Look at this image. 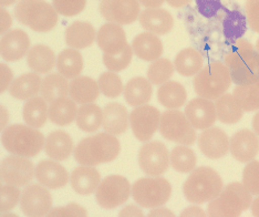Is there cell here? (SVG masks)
Listing matches in <instances>:
<instances>
[{
    "label": "cell",
    "mask_w": 259,
    "mask_h": 217,
    "mask_svg": "<svg viewBox=\"0 0 259 217\" xmlns=\"http://www.w3.org/2000/svg\"><path fill=\"white\" fill-rule=\"evenodd\" d=\"M172 195V185L163 178H144L132 186L134 201L145 208H154L166 204Z\"/></svg>",
    "instance_id": "ba28073f"
},
{
    "label": "cell",
    "mask_w": 259,
    "mask_h": 217,
    "mask_svg": "<svg viewBox=\"0 0 259 217\" xmlns=\"http://www.w3.org/2000/svg\"><path fill=\"white\" fill-rule=\"evenodd\" d=\"M0 17H2V22H0V32L3 34L8 30V29L11 27V25H13V18H11V16L3 7L0 9Z\"/></svg>",
    "instance_id": "db71d44e"
},
{
    "label": "cell",
    "mask_w": 259,
    "mask_h": 217,
    "mask_svg": "<svg viewBox=\"0 0 259 217\" xmlns=\"http://www.w3.org/2000/svg\"><path fill=\"white\" fill-rule=\"evenodd\" d=\"M226 17L223 20V33L228 41L235 42L243 38L247 30L246 17L239 10H226Z\"/></svg>",
    "instance_id": "ab89813d"
},
{
    "label": "cell",
    "mask_w": 259,
    "mask_h": 217,
    "mask_svg": "<svg viewBox=\"0 0 259 217\" xmlns=\"http://www.w3.org/2000/svg\"><path fill=\"white\" fill-rule=\"evenodd\" d=\"M161 123V113L152 105H141L130 114V124L134 137L141 142H148L157 131Z\"/></svg>",
    "instance_id": "7c38bea8"
},
{
    "label": "cell",
    "mask_w": 259,
    "mask_h": 217,
    "mask_svg": "<svg viewBox=\"0 0 259 217\" xmlns=\"http://www.w3.org/2000/svg\"><path fill=\"white\" fill-rule=\"evenodd\" d=\"M252 203L251 194L244 184L238 182L228 184L221 194L208 204L211 217H237Z\"/></svg>",
    "instance_id": "8992f818"
},
{
    "label": "cell",
    "mask_w": 259,
    "mask_h": 217,
    "mask_svg": "<svg viewBox=\"0 0 259 217\" xmlns=\"http://www.w3.org/2000/svg\"><path fill=\"white\" fill-rule=\"evenodd\" d=\"M185 115L197 130H205L213 126L217 119L215 104L205 98H197L188 102L185 108Z\"/></svg>",
    "instance_id": "2e32d148"
},
{
    "label": "cell",
    "mask_w": 259,
    "mask_h": 217,
    "mask_svg": "<svg viewBox=\"0 0 259 217\" xmlns=\"http://www.w3.org/2000/svg\"><path fill=\"white\" fill-rule=\"evenodd\" d=\"M182 216H205V213L202 208L190 207L186 208L184 212L182 213Z\"/></svg>",
    "instance_id": "9f6ffc18"
},
{
    "label": "cell",
    "mask_w": 259,
    "mask_h": 217,
    "mask_svg": "<svg viewBox=\"0 0 259 217\" xmlns=\"http://www.w3.org/2000/svg\"><path fill=\"white\" fill-rule=\"evenodd\" d=\"M245 10L250 28L259 33V0H247Z\"/></svg>",
    "instance_id": "f907efd6"
},
{
    "label": "cell",
    "mask_w": 259,
    "mask_h": 217,
    "mask_svg": "<svg viewBox=\"0 0 259 217\" xmlns=\"http://www.w3.org/2000/svg\"><path fill=\"white\" fill-rule=\"evenodd\" d=\"M164 213H168L172 216H174V214L170 212V210L168 209H165V208H162V209H154L152 210V212L149 214V216H157V215H167V214H164Z\"/></svg>",
    "instance_id": "94428289"
},
{
    "label": "cell",
    "mask_w": 259,
    "mask_h": 217,
    "mask_svg": "<svg viewBox=\"0 0 259 217\" xmlns=\"http://www.w3.org/2000/svg\"><path fill=\"white\" fill-rule=\"evenodd\" d=\"M16 0H0V5H2V7H7V6L13 5Z\"/></svg>",
    "instance_id": "e7e4bbea"
},
{
    "label": "cell",
    "mask_w": 259,
    "mask_h": 217,
    "mask_svg": "<svg viewBox=\"0 0 259 217\" xmlns=\"http://www.w3.org/2000/svg\"><path fill=\"white\" fill-rule=\"evenodd\" d=\"M160 133L173 142L192 145L196 141V132L186 115L178 110H169L161 116Z\"/></svg>",
    "instance_id": "9c48e42d"
},
{
    "label": "cell",
    "mask_w": 259,
    "mask_h": 217,
    "mask_svg": "<svg viewBox=\"0 0 259 217\" xmlns=\"http://www.w3.org/2000/svg\"><path fill=\"white\" fill-rule=\"evenodd\" d=\"M97 42L104 54H117L127 46L125 32L120 25L116 23H105L99 29Z\"/></svg>",
    "instance_id": "44dd1931"
},
{
    "label": "cell",
    "mask_w": 259,
    "mask_h": 217,
    "mask_svg": "<svg viewBox=\"0 0 259 217\" xmlns=\"http://www.w3.org/2000/svg\"><path fill=\"white\" fill-rule=\"evenodd\" d=\"M20 199V190L15 185H4L0 190V212L13 209Z\"/></svg>",
    "instance_id": "bcb514c9"
},
{
    "label": "cell",
    "mask_w": 259,
    "mask_h": 217,
    "mask_svg": "<svg viewBox=\"0 0 259 217\" xmlns=\"http://www.w3.org/2000/svg\"><path fill=\"white\" fill-rule=\"evenodd\" d=\"M57 69L67 79H74L83 70V58L74 49L63 50L57 59Z\"/></svg>",
    "instance_id": "d590c367"
},
{
    "label": "cell",
    "mask_w": 259,
    "mask_h": 217,
    "mask_svg": "<svg viewBox=\"0 0 259 217\" xmlns=\"http://www.w3.org/2000/svg\"><path fill=\"white\" fill-rule=\"evenodd\" d=\"M96 30L89 22L74 21L66 31V42L73 49H84L93 44Z\"/></svg>",
    "instance_id": "83f0119b"
},
{
    "label": "cell",
    "mask_w": 259,
    "mask_h": 217,
    "mask_svg": "<svg viewBox=\"0 0 259 217\" xmlns=\"http://www.w3.org/2000/svg\"><path fill=\"white\" fill-rule=\"evenodd\" d=\"M146 8H158L163 5L164 0H139Z\"/></svg>",
    "instance_id": "6f0895ef"
},
{
    "label": "cell",
    "mask_w": 259,
    "mask_h": 217,
    "mask_svg": "<svg viewBox=\"0 0 259 217\" xmlns=\"http://www.w3.org/2000/svg\"><path fill=\"white\" fill-rule=\"evenodd\" d=\"M99 8L105 20L116 25L132 23L140 14L138 0H102Z\"/></svg>",
    "instance_id": "9a60e30c"
},
{
    "label": "cell",
    "mask_w": 259,
    "mask_h": 217,
    "mask_svg": "<svg viewBox=\"0 0 259 217\" xmlns=\"http://www.w3.org/2000/svg\"><path fill=\"white\" fill-rule=\"evenodd\" d=\"M243 184L251 195H259V162L251 161L246 165L243 174Z\"/></svg>",
    "instance_id": "7dc6e473"
},
{
    "label": "cell",
    "mask_w": 259,
    "mask_h": 217,
    "mask_svg": "<svg viewBox=\"0 0 259 217\" xmlns=\"http://www.w3.org/2000/svg\"><path fill=\"white\" fill-rule=\"evenodd\" d=\"M151 82L142 77L130 80L124 88V99L132 107H141L148 103L152 98Z\"/></svg>",
    "instance_id": "f546056e"
},
{
    "label": "cell",
    "mask_w": 259,
    "mask_h": 217,
    "mask_svg": "<svg viewBox=\"0 0 259 217\" xmlns=\"http://www.w3.org/2000/svg\"><path fill=\"white\" fill-rule=\"evenodd\" d=\"M120 151V141L113 134L99 133L85 138L76 145L74 158L81 165L94 166L114 161Z\"/></svg>",
    "instance_id": "7a4b0ae2"
},
{
    "label": "cell",
    "mask_w": 259,
    "mask_h": 217,
    "mask_svg": "<svg viewBox=\"0 0 259 217\" xmlns=\"http://www.w3.org/2000/svg\"><path fill=\"white\" fill-rule=\"evenodd\" d=\"M194 89L197 96L215 100L225 95L231 86L232 78L225 63L215 61L201 70L194 78Z\"/></svg>",
    "instance_id": "52a82bcc"
},
{
    "label": "cell",
    "mask_w": 259,
    "mask_h": 217,
    "mask_svg": "<svg viewBox=\"0 0 259 217\" xmlns=\"http://www.w3.org/2000/svg\"><path fill=\"white\" fill-rule=\"evenodd\" d=\"M29 48H30V39L20 29L7 32L0 40V54L6 61L20 60L28 54Z\"/></svg>",
    "instance_id": "d6986e66"
},
{
    "label": "cell",
    "mask_w": 259,
    "mask_h": 217,
    "mask_svg": "<svg viewBox=\"0 0 259 217\" xmlns=\"http://www.w3.org/2000/svg\"><path fill=\"white\" fill-rule=\"evenodd\" d=\"M41 79L38 73H25L15 79L9 86V92L13 98L28 100L34 97L41 90Z\"/></svg>",
    "instance_id": "f1b7e54d"
},
{
    "label": "cell",
    "mask_w": 259,
    "mask_h": 217,
    "mask_svg": "<svg viewBox=\"0 0 259 217\" xmlns=\"http://www.w3.org/2000/svg\"><path fill=\"white\" fill-rule=\"evenodd\" d=\"M224 189L223 181L215 169L208 166L195 168L185 181L183 192L185 198L193 204L213 201Z\"/></svg>",
    "instance_id": "3957f363"
},
{
    "label": "cell",
    "mask_w": 259,
    "mask_h": 217,
    "mask_svg": "<svg viewBox=\"0 0 259 217\" xmlns=\"http://www.w3.org/2000/svg\"><path fill=\"white\" fill-rule=\"evenodd\" d=\"M198 146L202 153L208 158L224 157L229 149L227 134L220 127H208L199 136Z\"/></svg>",
    "instance_id": "e0dca14e"
},
{
    "label": "cell",
    "mask_w": 259,
    "mask_h": 217,
    "mask_svg": "<svg viewBox=\"0 0 259 217\" xmlns=\"http://www.w3.org/2000/svg\"><path fill=\"white\" fill-rule=\"evenodd\" d=\"M169 153L160 141L145 143L139 152V163L142 171L150 177H160L169 166Z\"/></svg>",
    "instance_id": "8fae6325"
},
{
    "label": "cell",
    "mask_w": 259,
    "mask_h": 217,
    "mask_svg": "<svg viewBox=\"0 0 259 217\" xmlns=\"http://www.w3.org/2000/svg\"><path fill=\"white\" fill-rule=\"evenodd\" d=\"M99 88L105 97L114 99L117 98L123 90L121 78L115 72H104L99 78Z\"/></svg>",
    "instance_id": "ee69618b"
},
{
    "label": "cell",
    "mask_w": 259,
    "mask_h": 217,
    "mask_svg": "<svg viewBox=\"0 0 259 217\" xmlns=\"http://www.w3.org/2000/svg\"><path fill=\"white\" fill-rule=\"evenodd\" d=\"M158 102L167 109H179L186 101L185 88L179 82L169 81L163 83L157 91Z\"/></svg>",
    "instance_id": "e575fe53"
},
{
    "label": "cell",
    "mask_w": 259,
    "mask_h": 217,
    "mask_svg": "<svg viewBox=\"0 0 259 217\" xmlns=\"http://www.w3.org/2000/svg\"><path fill=\"white\" fill-rule=\"evenodd\" d=\"M34 177L41 185L52 190L62 189L67 185L69 180L67 169L60 164L50 160L41 161L38 164L34 169Z\"/></svg>",
    "instance_id": "ffe728a7"
},
{
    "label": "cell",
    "mask_w": 259,
    "mask_h": 217,
    "mask_svg": "<svg viewBox=\"0 0 259 217\" xmlns=\"http://www.w3.org/2000/svg\"><path fill=\"white\" fill-rule=\"evenodd\" d=\"M132 50L135 56L144 61H155L163 54V44L153 33L143 32L133 39Z\"/></svg>",
    "instance_id": "d4e9b609"
},
{
    "label": "cell",
    "mask_w": 259,
    "mask_h": 217,
    "mask_svg": "<svg viewBox=\"0 0 259 217\" xmlns=\"http://www.w3.org/2000/svg\"><path fill=\"white\" fill-rule=\"evenodd\" d=\"M48 216H87V210L80 205L71 203L64 207H57L51 209Z\"/></svg>",
    "instance_id": "816d5d0a"
},
{
    "label": "cell",
    "mask_w": 259,
    "mask_h": 217,
    "mask_svg": "<svg viewBox=\"0 0 259 217\" xmlns=\"http://www.w3.org/2000/svg\"><path fill=\"white\" fill-rule=\"evenodd\" d=\"M45 151L52 160L66 161L73 152L72 139L64 131L51 132L46 140Z\"/></svg>",
    "instance_id": "484cf974"
},
{
    "label": "cell",
    "mask_w": 259,
    "mask_h": 217,
    "mask_svg": "<svg viewBox=\"0 0 259 217\" xmlns=\"http://www.w3.org/2000/svg\"><path fill=\"white\" fill-rule=\"evenodd\" d=\"M256 48H257V51L259 52V39L257 40V44H256Z\"/></svg>",
    "instance_id": "03108f58"
},
{
    "label": "cell",
    "mask_w": 259,
    "mask_h": 217,
    "mask_svg": "<svg viewBox=\"0 0 259 217\" xmlns=\"http://www.w3.org/2000/svg\"><path fill=\"white\" fill-rule=\"evenodd\" d=\"M166 2L170 6V7L181 8V7H184V6L190 4L191 0H166Z\"/></svg>",
    "instance_id": "680465c9"
},
{
    "label": "cell",
    "mask_w": 259,
    "mask_h": 217,
    "mask_svg": "<svg viewBox=\"0 0 259 217\" xmlns=\"http://www.w3.org/2000/svg\"><path fill=\"white\" fill-rule=\"evenodd\" d=\"M34 169L28 157L14 154L6 157L2 163V179L9 185L26 186L32 181Z\"/></svg>",
    "instance_id": "4fadbf2b"
},
{
    "label": "cell",
    "mask_w": 259,
    "mask_h": 217,
    "mask_svg": "<svg viewBox=\"0 0 259 217\" xmlns=\"http://www.w3.org/2000/svg\"><path fill=\"white\" fill-rule=\"evenodd\" d=\"M251 212L252 215L259 217V197H257L255 201L251 203Z\"/></svg>",
    "instance_id": "91938a15"
},
{
    "label": "cell",
    "mask_w": 259,
    "mask_h": 217,
    "mask_svg": "<svg viewBox=\"0 0 259 217\" xmlns=\"http://www.w3.org/2000/svg\"><path fill=\"white\" fill-rule=\"evenodd\" d=\"M252 127H254L256 134L259 136V112L254 116V119H252Z\"/></svg>",
    "instance_id": "6125c7cd"
},
{
    "label": "cell",
    "mask_w": 259,
    "mask_h": 217,
    "mask_svg": "<svg viewBox=\"0 0 259 217\" xmlns=\"http://www.w3.org/2000/svg\"><path fill=\"white\" fill-rule=\"evenodd\" d=\"M225 64L235 84L250 85L259 82V52L247 40L235 41L225 57Z\"/></svg>",
    "instance_id": "6da1fadb"
},
{
    "label": "cell",
    "mask_w": 259,
    "mask_h": 217,
    "mask_svg": "<svg viewBox=\"0 0 259 217\" xmlns=\"http://www.w3.org/2000/svg\"><path fill=\"white\" fill-rule=\"evenodd\" d=\"M229 151L235 160L250 162L259 152V139L250 130H240L231 138Z\"/></svg>",
    "instance_id": "ac0fdd59"
},
{
    "label": "cell",
    "mask_w": 259,
    "mask_h": 217,
    "mask_svg": "<svg viewBox=\"0 0 259 217\" xmlns=\"http://www.w3.org/2000/svg\"><path fill=\"white\" fill-rule=\"evenodd\" d=\"M76 104L72 99L63 97L51 102L49 107V119L56 125L66 126L76 119Z\"/></svg>",
    "instance_id": "1f68e13d"
},
{
    "label": "cell",
    "mask_w": 259,
    "mask_h": 217,
    "mask_svg": "<svg viewBox=\"0 0 259 217\" xmlns=\"http://www.w3.org/2000/svg\"><path fill=\"white\" fill-rule=\"evenodd\" d=\"M15 16L22 25L38 32L52 30L58 22L57 10L46 0H19Z\"/></svg>",
    "instance_id": "5b68a950"
},
{
    "label": "cell",
    "mask_w": 259,
    "mask_h": 217,
    "mask_svg": "<svg viewBox=\"0 0 259 217\" xmlns=\"http://www.w3.org/2000/svg\"><path fill=\"white\" fill-rule=\"evenodd\" d=\"M8 119V113H7V110L5 109V107L2 105V127H4L6 125V121Z\"/></svg>",
    "instance_id": "be15d7a7"
},
{
    "label": "cell",
    "mask_w": 259,
    "mask_h": 217,
    "mask_svg": "<svg viewBox=\"0 0 259 217\" xmlns=\"http://www.w3.org/2000/svg\"><path fill=\"white\" fill-rule=\"evenodd\" d=\"M196 8L199 14L207 19L214 18L219 11L224 9L221 0H196Z\"/></svg>",
    "instance_id": "681fc988"
},
{
    "label": "cell",
    "mask_w": 259,
    "mask_h": 217,
    "mask_svg": "<svg viewBox=\"0 0 259 217\" xmlns=\"http://www.w3.org/2000/svg\"><path fill=\"white\" fill-rule=\"evenodd\" d=\"M174 74L173 63L167 59H157L153 62L148 70V79L152 84H163Z\"/></svg>",
    "instance_id": "7bdbcfd3"
},
{
    "label": "cell",
    "mask_w": 259,
    "mask_h": 217,
    "mask_svg": "<svg viewBox=\"0 0 259 217\" xmlns=\"http://www.w3.org/2000/svg\"><path fill=\"white\" fill-rule=\"evenodd\" d=\"M2 142L11 154L33 157L40 153L46 141L42 133L32 126L13 124L5 128Z\"/></svg>",
    "instance_id": "277c9868"
},
{
    "label": "cell",
    "mask_w": 259,
    "mask_h": 217,
    "mask_svg": "<svg viewBox=\"0 0 259 217\" xmlns=\"http://www.w3.org/2000/svg\"><path fill=\"white\" fill-rule=\"evenodd\" d=\"M234 97L244 111L250 112L259 110V86L256 84L237 85L234 90Z\"/></svg>",
    "instance_id": "b9f144b4"
},
{
    "label": "cell",
    "mask_w": 259,
    "mask_h": 217,
    "mask_svg": "<svg viewBox=\"0 0 259 217\" xmlns=\"http://www.w3.org/2000/svg\"><path fill=\"white\" fill-rule=\"evenodd\" d=\"M23 120L29 126L38 128L44 126L49 116V109L47 101L44 98L32 97L28 99L25 107H23Z\"/></svg>",
    "instance_id": "836d02e7"
},
{
    "label": "cell",
    "mask_w": 259,
    "mask_h": 217,
    "mask_svg": "<svg viewBox=\"0 0 259 217\" xmlns=\"http://www.w3.org/2000/svg\"><path fill=\"white\" fill-rule=\"evenodd\" d=\"M175 68L178 72L184 77L197 74L203 67V58L201 54L193 48L182 50L175 58Z\"/></svg>",
    "instance_id": "f35d334b"
},
{
    "label": "cell",
    "mask_w": 259,
    "mask_h": 217,
    "mask_svg": "<svg viewBox=\"0 0 259 217\" xmlns=\"http://www.w3.org/2000/svg\"><path fill=\"white\" fill-rule=\"evenodd\" d=\"M102 126L105 132L120 136L128 127V113L127 110L121 103H109L103 109Z\"/></svg>",
    "instance_id": "603a6c76"
},
{
    "label": "cell",
    "mask_w": 259,
    "mask_h": 217,
    "mask_svg": "<svg viewBox=\"0 0 259 217\" xmlns=\"http://www.w3.org/2000/svg\"><path fill=\"white\" fill-rule=\"evenodd\" d=\"M216 114L221 122L225 124H235L243 118V108L233 95H223L216 99Z\"/></svg>",
    "instance_id": "d6a6232c"
},
{
    "label": "cell",
    "mask_w": 259,
    "mask_h": 217,
    "mask_svg": "<svg viewBox=\"0 0 259 217\" xmlns=\"http://www.w3.org/2000/svg\"><path fill=\"white\" fill-rule=\"evenodd\" d=\"M120 216H143L142 210L135 207L134 205H130L123 208L120 212Z\"/></svg>",
    "instance_id": "11a10c76"
},
{
    "label": "cell",
    "mask_w": 259,
    "mask_h": 217,
    "mask_svg": "<svg viewBox=\"0 0 259 217\" xmlns=\"http://www.w3.org/2000/svg\"><path fill=\"white\" fill-rule=\"evenodd\" d=\"M103 111L93 103L82 104L76 113V125L80 130L92 133L102 125Z\"/></svg>",
    "instance_id": "8d00e7d4"
},
{
    "label": "cell",
    "mask_w": 259,
    "mask_h": 217,
    "mask_svg": "<svg viewBox=\"0 0 259 217\" xmlns=\"http://www.w3.org/2000/svg\"><path fill=\"white\" fill-rule=\"evenodd\" d=\"M130 194L131 186L125 178L120 175H110L98 186L96 198L100 206L111 209L126 203Z\"/></svg>",
    "instance_id": "30bf717a"
},
{
    "label": "cell",
    "mask_w": 259,
    "mask_h": 217,
    "mask_svg": "<svg viewBox=\"0 0 259 217\" xmlns=\"http://www.w3.org/2000/svg\"><path fill=\"white\" fill-rule=\"evenodd\" d=\"M99 95V83L89 77H76L69 84V96L75 103H92Z\"/></svg>",
    "instance_id": "4316f807"
},
{
    "label": "cell",
    "mask_w": 259,
    "mask_h": 217,
    "mask_svg": "<svg viewBox=\"0 0 259 217\" xmlns=\"http://www.w3.org/2000/svg\"><path fill=\"white\" fill-rule=\"evenodd\" d=\"M100 181H101L100 173L96 168L88 165L75 167L70 177L72 189L80 195L92 194L100 185Z\"/></svg>",
    "instance_id": "cb8c5ba5"
},
{
    "label": "cell",
    "mask_w": 259,
    "mask_h": 217,
    "mask_svg": "<svg viewBox=\"0 0 259 217\" xmlns=\"http://www.w3.org/2000/svg\"><path fill=\"white\" fill-rule=\"evenodd\" d=\"M196 154L188 146H176L170 152V164L175 171L188 173L196 166Z\"/></svg>",
    "instance_id": "60d3db41"
},
{
    "label": "cell",
    "mask_w": 259,
    "mask_h": 217,
    "mask_svg": "<svg viewBox=\"0 0 259 217\" xmlns=\"http://www.w3.org/2000/svg\"><path fill=\"white\" fill-rule=\"evenodd\" d=\"M140 23L145 30L154 34H166L172 30L174 20L168 11L161 8L145 9L140 15Z\"/></svg>",
    "instance_id": "7402d4cb"
},
{
    "label": "cell",
    "mask_w": 259,
    "mask_h": 217,
    "mask_svg": "<svg viewBox=\"0 0 259 217\" xmlns=\"http://www.w3.org/2000/svg\"><path fill=\"white\" fill-rule=\"evenodd\" d=\"M0 74H2V81H0V91L4 92L9 86L11 80L14 78V74L11 70L6 66L5 63L0 64Z\"/></svg>",
    "instance_id": "f5cc1de1"
},
{
    "label": "cell",
    "mask_w": 259,
    "mask_h": 217,
    "mask_svg": "<svg viewBox=\"0 0 259 217\" xmlns=\"http://www.w3.org/2000/svg\"><path fill=\"white\" fill-rule=\"evenodd\" d=\"M28 67L37 73H47L54 69L56 64V56L49 47L37 45L28 51Z\"/></svg>",
    "instance_id": "4dcf8cb0"
},
{
    "label": "cell",
    "mask_w": 259,
    "mask_h": 217,
    "mask_svg": "<svg viewBox=\"0 0 259 217\" xmlns=\"http://www.w3.org/2000/svg\"><path fill=\"white\" fill-rule=\"evenodd\" d=\"M52 3L58 14L72 17L83 11L87 0H52Z\"/></svg>",
    "instance_id": "c3c4849f"
},
{
    "label": "cell",
    "mask_w": 259,
    "mask_h": 217,
    "mask_svg": "<svg viewBox=\"0 0 259 217\" xmlns=\"http://www.w3.org/2000/svg\"><path fill=\"white\" fill-rule=\"evenodd\" d=\"M132 51H133L132 48L127 44L125 48L122 51L117 52V54H113V55L104 54L103 55L104 66L107 67L110 71H114V72L122 71V70H124L128 66L130 62H131L132 55H133Z\"/></svg>",
    "instance_id": "f6af8a7d"
},
{
    "label": "cell",
    "mask_w": 259,
    "mask_h": 217,
    "mask_svg": "<svg viewBox=\"0 0 259 217\" xmlns=\"http://www.w3.org/2000/svg\"><path fill=\"white\" fill-rule=\"evenodd\" d=\"M67 78L60 73L47 75L41 83V96L47 102H54L55 100L67 97L69 95V84Z\"/></svg>",
    "instance_id": "74e56055"
},
{
    "label": "cell",
    "mask_w": 259,
    "mask_h": 217,
    "mask_svg": "<svg viewBox=\"0 0 259 217\" xmlns=\"http://www.w3.org/2000/svg\"><path fill=\"white\" fill-rule=\"evenodd\" d=\"M20 206L22 213L26 216H46L49 214L52 206L51 194L46 187L38 184H31L23 190Z\"/></svg>",
    "instance_id": "5bb4252c"
}]
</instances>
